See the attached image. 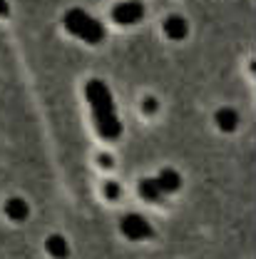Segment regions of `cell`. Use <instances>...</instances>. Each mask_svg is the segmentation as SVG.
<instances>
[{"label": "cell", "mask_w": 256, "mask_h": 259, "mask_svg": "<svg viewBox=\"0 0 256 259\" xmlns=\"http://www.w3.org/2000/svg\"><path fill=\"white\" fill-rule=\"evenodd\" d=\"M65 28L72 32L75 37H80V40H85V42H90V45H97V42L105 40L102 23H97L92 15H87L85 10H77V8L67 10V15H65Z\"/></svg>", "instance_id": "7a4b0ae2"}, {"label": "cell", "mask_w": 256, "mask_h": 259, "mask_svg": "<svg viewBox=\"0 0 256 259\" xmlns=\"http://www.w3.org/2000/svg\"><path fill=\"white\" fill-rule=\"evenodd\" d=\"M105 194H107L110 199H115V197L120 194V187H117L115 182H107V185H105Z\"/></svg>", "instance_id": "8fae6325"}, {"label": "cell", "mask_w": 256, "mask_h": 259, "mask_svg": "<svg viewBox=\"0 0 256 259\" xmlns=\"http://www.w3.org/2000/svg\"><path fill=\"white\" fill-rule=\"evenodd\" d=\"M8 10H10V8H8V3H5V0H0V18H5V15H8Z\"/></svg>", "instance_id": "4fadbf2b"}, {"label": "cell", "mask_w": 256, "mask_h": 259, "mask_svg": "<svg viewBox=\"0 0 256 259\" xmlns=\"http://www.w3.org/2000/svg\"><path fill=\"white\" fill-rule=\"evenodd\" d=\"M164 32H167L172 40H182V37H187V20H184V18H179V15L167 18V23H164Z\"/></svg>", "instance_id": "8992f818"}, {"label": "cell", "mask_w": 256, "mask_h": 259, "mask_svg": "<svg viewBox=\"0 0 256 259\" xmlns=\"http://www.w3.org/2000/svg\"><path fill=\"white\" fill-rule=\"evenodd\" d=\"M144 110H147V112H155V110H157V102H155L152 97H147V100H144Z\"/></svg>", "instance_id": "7c38bea8"}, {"label": "cell", "mask_w": 256, "mask_h": 259, "mask_svg": "<svg viewBox=\"0 0 256 259\" xmlns=\"http://www.w3.org/2000/svg\"><path fill=\"white\" fill-rule=\"evenodd\" d=\"M122 232L129 239H147V237H152V225L142 214H127L122 220Z\"/></svg>", "instance_id": "277c9868"}, {"label": "cell", "mask_w": 256, "mask_h": 259, "mask_svg": "<svg viewBox=\"0 0 256 259\" xmlns=\"http://www.w3.org/2000/svg\"><path fill=\"white\" fill-rule=\"evenodd\" d=\"M155 182H157V187H160V192H174L179 185H182V180H179V175L174 172V169H162L160 175L155 177Z\"/></svg>", "instance_id": "5b68a950"}, {"label": "cell", "mask_w": 256, "mask_h": 259, "mask_svg": "<svg viewBox=\"0 0 256 259\" xmlns=\"http://www.w3.org/2000/svg\"><path fill=\"white\" fill-rule=\"evenodd\" d=\"M5 212L10 220H25L28 217V204L20 199V197H13L8 204H5Z\"/></svg>", "instance_id": "ba28073f"}, {"label": "cell", "mask_w": 256, "mask_h": 259, "mask_svg": "<svg viewBox=\"0 0 256 259\" xmlns=\"http://www.w3.org/2000/svg\"><path fill=\"white\" fill-rule=\"evenodd\" d=\"M99 164H105V167H110V164H112V157H107V155H102V157H99Z\"/></svg>", "instance_id": "5bb4252c"}, {"label": "cell", "mask_w": 256, "mask_h": 259, "mask_svg": "<svg viewBox=\"0 0 256 259\" xmlns=\"http://www.w3.org/2000/svg\"><path fill=\"white\" fill-rule=\"evenodd\" d=\"M85 97L92 107V115H95V125L97 132L105 137V140H117L120 132H122V122L115 112V105H112V95L107 90V85L102 80H90L87 88H85Z\"/></svg>", "instance_id": "6da1fadb"}, {"label": "cell", "mask_w": 256, "mask_h": 259, "mask_svg": "<svg viewBox=\"0 0 256 259\" xmlns=\"http://www.w3.org/2000/svg\"><path fill=\"white\" fill-rule=\"evenodd\" d=\"M47 252L55 259H65L67 257V242H65L60 234H53V237L47 239Z\"/></svg>", "instance_id": "9c48e42d"}, {"label": "cell", "mask_w": 256, "mask_h": 259, "mask_svg": "<svg viewBox=\"0 0 256 259\" xmlns=\"http://www.w3.org/2000/svg\"><path fill=\"white\" fill-rule=\"evenodd\" d=\"M236 122H239V115L231 107H224V110L217 112V125L224 130V132H231V130L236 127Z\"/></svg>", "instance_id": "52a82bcc"}, {"label": "cell", "mask_w": 256, "mask_h": 259, "mask_svg": "<svg viewBox=\"0 0 256 259\" xmlns=\"http://www.w3.org/2000/svg\"><path fill=\"white\" fill-rule=\"evenodd\" d=\"M139 194H142L147 202L160 199L162 192H160V187H157V182H155V177H152V180H142V182H139Z\"/></svg>", "instance_id": "30bf717a"}, {"label": "cell", "mask_w": 256, "mask_h": 259, "mask_svg": "<svg viewBox=\"0 0 256 259\" xmlns=\"http://www.w3.org/2000/svg\"><path fill=\"white\" fill-rule=\"evenodd\" d=\"M142 15H144V5H142V3H137V0L120 3V5H115V10H112V18H115V23H120V25L139 23V20H142Z\"/></svg>", "instance_id": "3957f363"}]
</instances>
